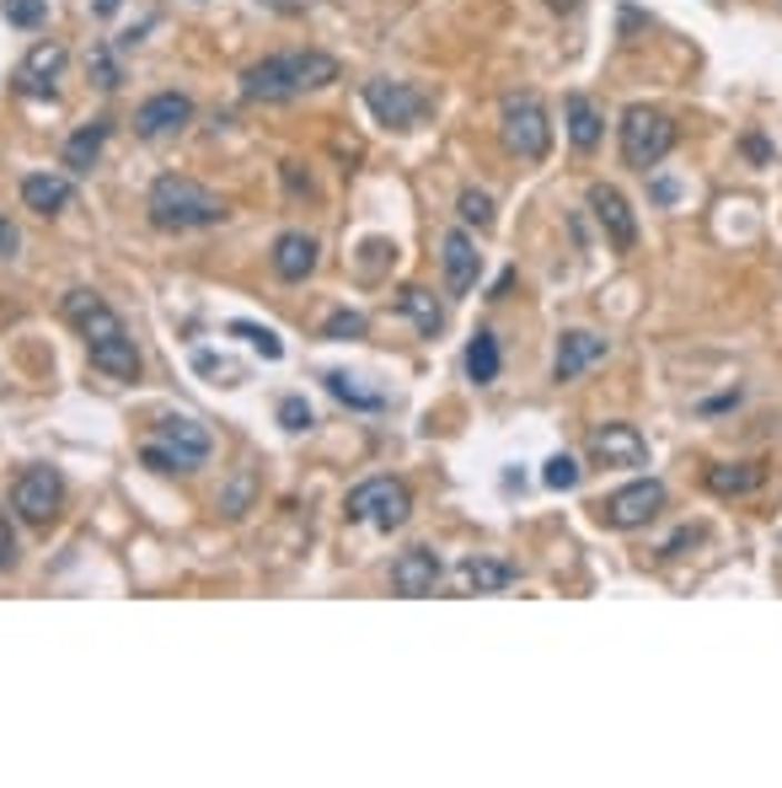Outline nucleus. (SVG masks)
<instances>
[{
  "label": "nucleus",
  "mask_w": 782,
  "mask_h": 788,
  "mask_svg": "<svg viewBox=\"0 0 782 788\" xmlns=\"http://www.w3.org/2000/svg\"><path fill=\"white\" fill-rule=\"evenodd\" d=\"M64 322L87 338V355L102 376H113V381H134V376H140V349H134V338H129V328L119 322V311L102 301L97 290H70V296H64Z\"/></svg>",
  "instance_id": "obj_1"
},
{
  "label": "nucleus",
  "mask_w": 782,
  "mask_h": 788,
  "mask_svg": "<svg viewBox=\"0 0 782 788\" xmlns=\"http://www.w3.org/2000/svg\"><path fill=\"white\" fill-rule=\"evenodd\" d=\"M338 81V60L322 49H290V54H269V60L241 70V91L252 102H290L301 91H322Z\"/></svg>",
  "instance_id": "obj_2"
},
{
  "label": "nucleus",
  "mask_w": 782,
  "mask_h": 788,
  "mask_svg": "<svg viewBox=\"0 0 782 788\" xmlns=\"http://www.w3.org/2000/svg\"><path fill=\"white\" fill-rule=\"evenodd\" d=\"M146 210H151V226H161V231H204V226H220V220H225V199L210 193L204 182L167 172V178L151 182Z\"/></svg>",
  "instance_id": "obj_3"
},
{
  "label": "nucleus",
  "mask_w": 782,
  "mask_h": 788,
  "mask_svg": "<svg viewBox=\"0 0 782 788\" xmlns=\"http://www.w3.org/2000/svg\"><path fill=\"white\" fill-rule=\"evenodd\" d=\"M210 446H214L210 429L199 425V419L172 413V419H161V425H156V440L140 451V461H146L151 472H193V467H204Z\"/></svg>",
  "instance_id": "obj_4"
},
{
  "label": "nucleus",
  "mask_w": 782,
  "mask_h": 788,
  "mask_svg": "<svg viewBox=\"0 0 782 788\" xmlns=\"http://www.w3.org/2000/svg\"><path fill=\"white\" fill-rule=\"evenodd\" d=\"M670 151H675V119L632 102L628 113H622V161H628L632 172H654Z\"/></svg>",
  "instance_id": "obj_5"
},
{
  "label": "nucleus",
  "mask_w": 782,
  "mask_h": 788,
  "mask_svg": "<svg viewBox=\"0 0 782 788\" xmlns=\"http://www.w3.org/2000/svg\"><path fill=\"white\" fill-rule=\"evenodd\" d=\"M343 510H349V520H360V526L397 531L408 520V510H413V499H408V488L397 483V478H364L360 488H349Z\"/></svg>",
  "instance_id": "obj_6"
},
{
  "label": "nucleus",
  "mask_w": 782,
  "mask_h": 788,
  "mask_svg": "<svg viewBox=\"0 0 782 788\" xmlns=\"http://www.w3.org/2000/svg\"><path fill=\"white\" fill-rule=\"evenodd\" d=\"M504 146L520 161H542L547 146H552V123H547L542 102L531 91H510L504 97Z\"/></svg>",
  "instance_id": "obj_7"
},
{
  "label": "nucleus",
  "mask_w": 782,
  "mask_h": 788,
  "mask_svg": "<svg viewBox=\"0 0 782 788\" xmlns=\"http://www.w3.org/2000/svg\"><path fill=\"white\" fill-rule=\"evenodd\" d=\"M664 505H670V488L660 478H638V483L616 488L611 499L601 505V520L605 526H616V531H638V526H649V520L660 516Z\"/></svg>",
  "instance_id": "obj_8"
},
{
  "label": "nucleus",
  "mask_w": 782,
  "mask_h": 788,
  "mask_svg": "<svg viewBox=\"0 0 782 788\" xmlns=\"http://www.w3.org/2000/svg\"><path fill=\"white\" fill-rule=\"evenodd\" d=\"M364 108L387 129H419L429 119V97L408 81H364Z\"/></svg>",
  "instance_id": "obj_9"
},
{
  "label": "nucleus",
  "mask_w": 782,
  "mask_h": 788,
  "mask_svg": "<svg viewBox=\"0 0 782 788\" xmlns=\"http://www.w3.org/2000/svg\"><path fill=\"white\" fill-rule=\"evenodd\" d=\"M60 505H64V483L54 467H28L17 478V488H11V510L28 520V526H49V520L60 516Z\"/></svg>",
  "instance_id": "obj_10"
},
{
  "label": "nucleus",
  "mask_w": 782,
  "mask_h": 788,
  "mask_svg": "<svg viewBox=\"0 0 782 788\" xmlns=\"http://www.w3.org/2000/svg\"><path fill=\"white\" fill-rule=\"evenodd\" d=\"M590 210H595V220H601L611 252H632V247H638V215H632V205H628V193H622V188L595 182V188H590Z\"/></svg>",
  "instance_id": "obj_11"
},
{
  "label": "nucleus",
  "mask_w": 782,
  "mask_h": 788,
  "mask_svg": "<svg viewBox=\"0 0 782 788\" xmlns=\"http://www.w3.org/2000/svg\"><path fill=\"white\" fill-rule=\"evenodd\" d=\"M188 119H193V102H188L182 91H156V97H146V102L134 108V134L167 140V134H178Z\"/></svg>",
  "instance_id": "obj_12"
},
{
  "label": "nucleus",
  "mask_w": 782,
  "mask_h": 788,
  "mask_svg": "<svg viewBox=\"0 0 782 788\" xmlns=\"http://www.w3.org/2000/svg\"><path fill=\"white\" fill-rule=\"evenodd\" d=\"M590 456L605 467H649V440L632 425H605L590 435Z\"/></svg>",
  "instance_id": "obj_13"
},
{
  "label": "nucleus",
  "mask_w": 782,
  "mask_h": 788,
  "mask_svg": "<svg viewBox=\"0 0 782 788\" xmlns=\"http://www.w3.org/2000/svg\"><path fill=\"white\" fill-rule=\"evenodd\" d=\"M434 585H440V558H434L429 547H408V552L391 563V590L408 596V601L434 596Z\"/></svg>",
  "instance_id": "obj_14"
},
{
  "label": "nucleus",
  "mask_w": 782,
  "mask_h": 788,
  "mask_svg": "<svg viewBox=\"0 0 782 788\" xmlns=\"http://www.w3.org/2000/svg\"><path fill=\"white\" fill-rule=\"evenodd\" d=\"M595 360H605V338L590 333V328H573V333L558 338V360H552V376L558 381H579Z\"/></svg>",
  "instance_id": "obj_15"
},
{
  "label": "nucleus",
  "mask_w": 782,
  "mask_h": 788,
  "mask_svg": "<svg viewBox=\"0 0 782 788\" xmlns=\"http://www.w3.org/2000/svg\"><path fill=\"white\" fill-rule=\"evenodd\" d=\"M440 263H445V290H451V296H467L482 273L478 242H472L467 231H451V237L440 242Z\"/></svg>",
  "instance_id": "obj_16"
},
{
  "label": "nucleus",
  "mask_w": 782,
  "mask_h": 788,
  "mask_svg": "<svg viewBox=\"0 0 782 788\" xmlns=\"http://www.w3.org/2000/svg\"><path fill=\"white\" fill-rule=\"evenodd\" d=\"M60 70H64L60 43H38V49H28V60H22V70H17V87L28 91V97H54Z\"/></svg>",
  "instance_id": "obj_17"
},
{
  "label": "nucleus",
  "mask_w": 782,
  "mask_h": 788,
  "mask_svg": "<svg viewBox=\"0 0 782 788\" xmlns=\"http://www.w3.org/2000/svg\"><path fill=\"white\" fill-rule=\"evenodd\" d=\"M317 237H305V231H284L279 242H273V273L279 279H290V285H301L305 273L317 269Z\"/></svg>",
  "instance_id": "obj_18"
},
{
  "label": "nucleus",
  "mask_w": 782,
  "mask_h": 788,
  "mask_svg": "<svg viewBox=\"0 0 782 788\" xmlns=\"http://www.w3.org/2000/svg\"><path fill=\"white\" fill-rule=\"evenodd\" d=\"M563 113H569V140H573V151H595L601 146V113H595V102L584 97V91H569L563 97Z\"/></svg>",
  "instance_id": "obj_19"
},
{
  "label": "nucleus",
  "mask_w": 782,
  "mask_h": 788,
  "mask_svg": "<svg viewBox=\"0 0 782 788\" xmlns=\"http://www.w3.org/2000/svg\"><path fill=\"white\" fill-rule=\"evenodd\" d=\"M70 199H76L70 178H54V172H32V178H22V205L38 210V215H60Z\"/></svg>",
  "instance_id": "obj_20"
},
{
  "label": "nucleus",
  "mask_w": 782,
  "mask_h": 788,
  "mask_svg": "<svg viewBox=\"0 0 782 788\" xmlns=\"http://www.w3.org/2000/svg\"><path fill=\"white\" fill-rule=\"evenodd\" d=\"M108 134H113V123H108V119L81 123V129H76L70 140H64V167H70V172H91V161L102 156Z\"/></svg>",
  "instance_id": "obj_21"
},
{
  "label": "nucleus",
  "mask_w": 782,
  "mask_h": 788,
  "mask_svg": "<svg viewBox=\"0 0 782 788\" xmlns=\"http://www.w3.org/2000/svg\"><path fill=\"white\" fill-rule=\"evenodd\" d=\"M514 579H520V569H514V563H499V558H467V563H461V585L478 590V596L510 590Z\"/></svg>",
  "instance_id": "obj_22"
},
{
  "label": "nucleus",
  "mask_w": 782,
  "mask_h": 788,
  "mask_svg": "<svg viewBox=\"0 0 782 788\" xmlns=\"http://www.w3.org/2000/svg\"><path fill=\"white\" fill-rule=\"evenodd\" d=\"M708 488H713L719 499L755 493V488H761V467H755V461H719V467H708Z\"/></svg>",
  "instance_id": "obj_23"
},
{
  "label": "nucleus",
  "mask_w": 782,
  "mask_h": 788,
  "mask_svg": "<svg viewBox=\"0 0 782 788\" xmlns=\"http://www.w3.org/2000/svg\"><path fill=\"white\" fill-rule=\"evenodd\" d=\"M397 306H402V317H413V322H419V333H440V328H445V311H440V306H434V296H429V290H419V285H408V290H402V296H397Z\"/></svg>",
  "instance_id": "obj_24"
},
{
  "label": "nucleus",
  "mask_w": 782,
  "mask_h": 788,
  "mask_svg": "<svg viewBox=\"0 0 782 788\" xmlns=\"http://www.w3.org/2000/svg\"><path fill=\"white\" fill-rule=\"evenodd\" d=\"M467 376H472L478 387L499 381V338L493 333H478L472 343H467Z\"/></svg>",
  "instance_id": "obj_25"
},
{
  "label": "nucleus",
  "mask_w": 782,
  "mask_h": 788,
  "mask_svg": "<svg viewBox=\"0 0 782 788\" xmlns=\"http://www.w3.org/2000/svg\"><path fill=\"white\" fill-rule=\"evenodd\" d=\"M328 392L338 397V402H349V408H364V413H375L387 397L381 392H364V387H354V376H343V370H328Z\"/></svg>",
  "instance_id": "obj_26"
},
{
  "label": "nucleus",
  "mask_w": 782,
  "mask_h": 788,
  "mask_svg": "<svg viewBox=\"0 0 782 788\" xmlns=\"http://www.w3.org/2000/svg\"><path fill=\"white\" fill-rule=\"evenodd\" d=\"M231 338H247L263 360H279L284 355V343H279V333L273 328H258V322H231Z\"/></svg>",
  "instance_id": "obj_27"
},
{
  "label": "nucleus",
  "mask_w": 782,
  "mask_h": 788,
  "mask_svg": "<svg viewBox=\"0 0 782 788\" xmlns=\"http://www.w3.org/2000/svg\"><path fill=\"white\" fill-rule=\"evenodd\" d=\"M461 220L478 226V231H488V226H493V199H488L482 188H467V193H461Z\"/></svg>",
  "instance_id": "obj_28"
},
{
  "label": "nucleus",
  "mask_w": 782,
  "mask_h": 788,
  "mask_svg": "<svg viewBox=\"0 0 782 788\" xmlns=\"http://www.w3.org/2000/svg\"><path fill=\"white\" fill-rule=\"evenodd\" d=\"M43 17H49V0H6L11 28H43Z\"/></svg>",
  "instance_id": "obj_29"
},
{
  "label": "nucleus",
  "mask_w": 782,
  "mask_h": 788,
  "mask_svg": "<svg viewBox=\"0 0 782 788\" xmlns=\"http://www.w3.org/2000/svg\"><path fill=\"white\" fill-rule=\"evenodd\" d=\"M542 483L558 488V493L579 488V461H573V456H552V461H547V472H542Z\"/></svg>",
  "instance_id": "obj_30"
},
{
  "label": "nucleus",
  "mask_w": 782,
  "mask_h": 788,
  "mask_svg": "<svg viewBox=\"0 0 782 788\" xmlns=\"http://www.w3.org/2000/svg\"><path fill=\"white\" fill-rule=\"evenodd\" d=\"M279 425L295 429V435L311 429V408H305V397H284V402H279Z\"/></svg>",
  "instance_id": "obj_31"
},
{
  "label": "nucleus",
  "mask_w": 782,
  "mask_h": 788,
  "mask_svg": "<svg viewBox=\"0 0 782 788\" xmlns=\"http://www.w3.org/2000/svg\"><path fill=\"white\" fill-rule=\"evenodd\" d=\"M91 76H97V87H102V91L119 87V64H113V49H91Z\"/></svg>",
  "instance_id": "obj_32"
},
{
  "label": "nucleus",
  "mask_w": 782,
  "mask_h": 788,
  "mask_svg": "<svg viewBox=\"0 0 782 788\" xmlns=\"http://www.w3.org/2000/svg\"><path fill=\"white\" fill-rule=\"evenodd\" d=\"M364 333V317L360 311H338L328 322V338H360Z\"/></svg>",
  "instance_id": "obj_33"
},
{
  "label": "nucleus",
  "mask_w": 782,
  "mask_h": 788,
  "mask_svg": "<svg viewBox=\"0 0 782 788\" xmlns=\"http://www.w3.org/2000/svg\"><path fill=\"white\" fill-rule=\"evenodd\" d=\"M17 563V531H11V520L0 510V569H11Z\"/></svg>",
  "instance_id": "obj_34"
},
{
  "label": "nucleus",
  "mask_w": 782,
  "mask_h": 788,
  "mask_svg": "<svg viewBox=\"0 0 782 788\" xmlns=\"http://www.w3.org/2000/svg\"><path fill=\"white\" fill-rule=\"evenodd\" d=\"M17 247H22V237H17V226L0 215V258H17Z\"/></svg>",
  "instance_id": "obj_35"
},
{
  "label": "nucleus",
  "mask_w": 782,
  "mask_h": 788,
  "mask_svg": "<svg viewBox=\"0 0 782 788\" xmlns=\"http://www.w3.org/2000/svg\"><path fill=\"white\" fill-rule=\"evenodd\" d=\"M649 193H654V205H675V193H681V188H675L670 178H654V182H649Z\"/></svg>",
  "instance_id": "obj_36"
},
{
  "label": "nucleus",
  "mask_w": 782,
  "mask_h": 788,
  "mask_svg": "<svg viewBox=\"0 0 782 788\" xmlns=\"http://www.w3.org/2000/svg\"><path fill=\"white\" fill-rule=\"evenodd\" d=\"M745 151H751L755 161H772V151H766V140H755V134H751V140H745Z\"/></svg>",
  "instance_id": "obj_37"
},
{
  "label": "nucleus",
  "mask_w": 782,
  "mask_h": 788,
  "mask_svg": "<svg viewBox=\"0 0 782 788\" xmlns=\"http://www.w3.org/2000/svg\"><path fill=\"white\" fill-rule=\"evenodd\" d=\"M547 6H552V11H579L584 0H547Z\"/></svg>",
  "instance_id": "obj_38"
},
{
  "label": "nucleus",
  "mask_w": 782,
  "mask_h": 788,
  "mask_svg": "<svg viewBox=\"0 0 782 788\" xmlns=\"http://www.w3.org/2000/svg\"><path fill=\"white\" fill-rule=\"evenodd\" d=\"M119 11V0H97V17H113Z\"/></svg>",
  "instance_id": "obj_39"
}]
</instances>
